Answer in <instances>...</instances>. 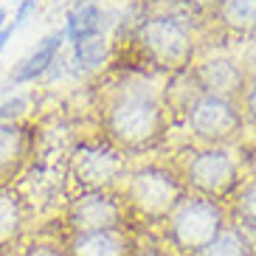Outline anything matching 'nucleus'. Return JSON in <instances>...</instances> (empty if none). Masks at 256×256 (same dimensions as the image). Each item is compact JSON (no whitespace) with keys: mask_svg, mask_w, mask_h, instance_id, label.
I'll return each instance as SVG.
<instances>
[{"mask_svg":"<svg viewBox=\"0 0 256 256\" xmlns=\"http://www.w3.org/2000/svg\"><path fill=\"white\" fill-rule=\"evenodd\" d=\"M164 107L150 90L127 88L107 107V132L124 150H146L160 138Z\"/></svg>","mask_w":256,"mask_h":256,"instance_id":"1","label":"nucleus"},{"mask_svg":"<svg viewBox=\"0 0 256 256\" xmlns=\"http://www.w3.org/2000/svg\"><path fill=\"white\" fill-rule=\"evenodd\" d=\"M222 228L226 214L220 203L208 197H188L169 217V242L180 256H200Z\"/></svg>","mask_w":256,"mask_h":256,"instance_id":"2","label":"nucleus"},{"mask_svg":"<svg viewBox=\"0 0 256 256\" xmlns=\"http://www.w3.org/2000/svg\"><path fill=\"white\" fill-rule=\"evenodd\" d=\"M138 42L146 60L160 70H183L194 56V40L178 17H150L138 28Z\"/></svg>","mask_w":256,"mask_h":256,"instance_id":"3","label":"nucleus"},{"mask_svg":"<svg viewBox=\"0 0 256 256\" xmlns=\"http://www.w3.org/2000/svg\"><path fill=\"white\" fill-rule=\"evenodd\" d=\"M127 200L141 217L160 222L183 203V186L164 166H141L127 178Z\"/></svg>","mask_w":256,"mask_h":256,"instance_id":"4","label":"nucleus"},{"mask_svg":"<svg viewBox=\"0 0 256 256\" xmlns=\"http://www.w3.org/2000/svg\"><path fill=\"white\" fill-rule=\"evenodd\" d=\"M186 118H188L192 132L211 144L231 141V138L240 136L242 130V116L231 98L208 96V93H200L197 98H192Z\"/></svg>","mask_w":256,"mask_h":256,"instance_id":"5","label":"nucleus"},{"mask_svg":"<svg viewBox=\"0 0 256 256\" xmlns=\"http://www.w3.org/2000/svg\"><path fill=\"white\" fill-rule=\"evenodd\" d=\"M186 183L200 197H208V200L222 197L236 183V160L231 158V152L220 146L197 152L186 164Z\"/></svg>","mask_w":256,"mask_h":256,"instance_id":"6","label":"nucleus"},{"mask_svg":"<svg viewBox=\"0 0 256 256\" xmlns=\"http://www.w3.org/2000/svg\"><path fill=\"white\" fill-rule=\"evenodd\" d=\"M124 211L121 203L107 192H84L70 203L68 222L74 234H90V231H118Z\"/></svg>","mask_w":256,"mask_h":256,"instance_id":"7","label":"nucleus"},{"mask_svg":"<svg viewBox=\"0 0 256 256\" xmlns=\"http://www.w3.org/2000/svg\"><path fill=\"white\" fill-rule=\"evenodd\" d=\"M121 172H124L121 155L110 150H102V146H82L74 155V166H70L74 180L84 192H102L116 178H121Z\"/></svg>","mask_w":256,"mask_h":256,"instance_id":"8","label":"nucleus"},{"mask_svg":"<svg viewBox=\"0 0 256 256\" xmlns=\"http://www.w3.org/2000/svg\"><path fill=\"white\" fill-rule=\"evenodd\" d=\"M200 90L208 96L220 98H234L245 90V68L231 56H214L197 65L194 70Z\"/></svg>","mask_w":256,"mask_h":256,"instance_id":"9","label":"nucleus"},{"mask_svg":"<svg viewBox=\"0 0 256 256\" xmlns=\"http://www.w3.org/2000/svg\"><path fill=\"white\" fill-rule=\"evenodd\" d=\"M62 46H65V31L62 28L46 34V37L40 40V46L12 68L8 82H6V90L8 88H20V84H31V82H37V79H42L46 70L51 68V62L60 56Z\"/></svg>","mask_w":256,"mask_h":256,"instance_id":"10","label":"nucleus"},{"mask_svg":"<svg viewBox=\"0 0 256 256\" xmlns=\"http://www.w3.org/2000/svg\"><path fill=\"white\" fill-rule=\"evenodd\" d=\"M68 256H130L132 240L121 231H90V234H74L68 240Z\"/></svg>","mask_w":256,"mask_h":256,"instance_id":"11","label":"nucleus"},{"mask_svg":"<svg viewBox=\"0 0 256 256\" xmlns=\"http://www.w3.org/2000/svg\"><path fill=\"white\" fill-rule=\"evenodd\" d=\"M23 228H26V211L20 194L0 186V254L12 250L20 242Z\"/></svg>","mask_w":256,"mask_h":256,"instance_id":"12","label":"nucleus"},{"mask_svg":"<svg viewBox=\"0 0 256 256\" xmlns=\"http://www.w3.org/2000/svg\"><path fill=\"white\" fill-rule=\"evenodd\" d=\"M26 150H28L26 130L20 124H0V186L23 166Z\"/></svg>","mask_w":256,"mask_h":256,"instance_id":"13","label":"nucleus"},{"mask_svg":"<svg viewBox=\"0 0 256 256\" xmlns=\"http://www.w3.org/2000/svg\"><path fill=\"white\" fill-rule=\"evenodd\" d=\"M102 28H104V12L98 8V3H84V6H76L65 14V42L76 46L82 40L90 37H102Z\"/></svg>","mask_w":256,"mask_h":256,"instance_id":"14","label":"nucleus"},{"mask_svg":"<svg viewBox=\"0 0 256 256\" xmlns=\"http://www.w3.org/2000/svg\"><path fill=\"white\" fill-rule=\"evenodd\" d=\"M74 51H70V70H74L76 76H84L90 74V70L102 68L107 60V40L104 37H90V40H82V42H76V46H70Z\"/></svg>","mask_w":256,"mask_h":256,"instance_id":"15","label":"nucleus"},{"mask_svg":"<svg viewBox=\"0 0 256 256\" xmlns=\"http://www.w3.org/2000/svg\"><path fill=\"white\" fill-rule=\"evenodd\" d=\"M220 23L236 34L256 28V0H220Z\"/></svg>","mask_w":256,"mask_h":256,"instance_id":"16","label":"nucleus"},{"mask_svg":"<svg viewBox=\"0 0 256 256\" xmlns=\"http://www.w3.org/2000/svg\"><path fill=\"white\" fill-rule=\"evenodd\" d=\"M200 256H254V245L236 226H226Z\"/></svg>","mask_w":256,"mask_h":256,"instance_id":"17","label":"nucleus"},{"mask_svg":"<svg viewBox=\"0 0 256 256\" xmlns=\"http://www.w3.org/2000/svg\"><path fill=\"white\" fill-rule=\"evenodd\" d=\"M236 214L242 220V226H236L242 234L256 231V180H250L240 192V197H236Z\"/></svg>","mask_w":256,"mask_h":256,"instance_id":"18","label":"nucleus"},{"mask_svg":"<svg viewBox=\"0 0 256 256\" xmlns=\"http://www.w3.org/2000/svg\"><path fill=\"white\" fill-rule=\"evenodd\" d=\"M34 104V96L31 93H14L8 96L6 102H0V124H17Z\"/></svg>","mask_w":256,"mask_h":256,"instance_id":"19","label":"nucleus"},{"mask_svg":"<svg viewBox=\"0 0 256 256\" xmlns=\"http://www.w3.org/2000/svg\"><path fill=\"white\" fill-rule=\"evenodd\" d=\"M40 0H20L17 3V12L14 17H12V26H14V31H20L23 26H28V20L34 17V12H37Z\"/></svg>","mask_w":256,"mask_h":256,"instance_id":"20","label":"nucleus"},{"mask_svg":"<svg viewBox=\"0 0 256 256\" xmlns=\"http://www.w3.org/2000/svg\"><path fill=\"white\" fill-rule=\"evenodd\" d=\"M23 256H68L65 250L54 248V245H46V242H40V245H31Z\"/></svg>","mask_w":256,"mask_h":256,"instance_id":"21","label":"nucleus"},{"mask_svg":"<svg viewBox=\"0 0 256 256\" xmlns=\"http://www.w3.org/2000/svg\"><path fill=\"white\" fill-rule=\"evenodd\" d=\"M245 110H248L250 121L256 124V82L250 84L248 90H245Z\"/></svg>","mask_w":256,"mask_h":256,"instance_id":"22","label":"nucleus"},{"mask_svg":"<svg viewBox=\"0 0 256 256\" xmlns=\"http://www.w3.org/2000/svg\"><path fill=\"white\" fill-rule=\"evenodd\" d=\"M183 3L194 12H211L214 6H220V0H183Z\"/></svg>","mask_w":256,"mask_h":256,"instance_id":"23","label":"nucleus"},{"mask_svg":"<svg viewBox=\"0 0 256 256\" xmlns=\"http://www.w3.org/2000/svg\"><path fill=\"white\" fill-rule=\"evenodd\" d=\"M14 37V26L12 23H6L3 28H0V54L6 51V46H8V40Z\"/></svg>","mask_w":256,"mask_h":256,"instance_id":"24","label":"nucleus"},{"mask_svg":"<svg viewBox=\"0 0 256 256\" xmlns=\"http://www.w3.org/2000/svg\"><path fill=\"white\" fill-rule=\"evenodd\" d=\"M84 3H96V0H74V8L76 6H84Z\"/></svg>","mask_w":256,"mask_h":256,"instance_id":"25","label":"nucleus"},{"mask_svg":"<svg viewBox=\"0 0 256 256\" xmlns=\"http://www.w3.org/2000/svg\"><path fill=\"white\" fill-rule=\"evenodd\" d=\"M141 256H158V254H141Z\"/></svg>","mask_w":256,"mask_h":256,"instance_id":"26","label":"nucleus"},{"mask_svg":"<svg viewBox=\"0 0 256 256\" xmlns=\"http://www.w3.org/2000/svg\"><path fill=\"white\" fill-rule=\"evenodd\" d=\"M12 3H20V0H12Z\"/></svg>","mask_w":256,"mask_h":256,"instance_id":"27","label":"nucleus"}]
</instances>
